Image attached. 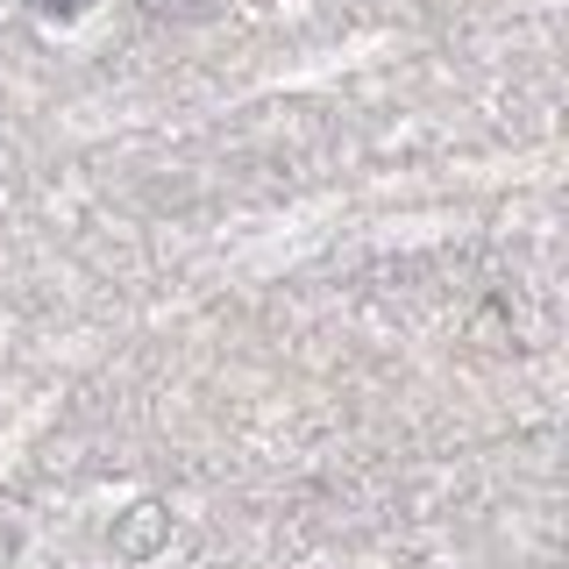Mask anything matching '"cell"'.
<instances>
[{"instance_id":"1","label":"cell","mask_w":569,"mask_h":569,"mask_svg":"<svg viewBox=\"0 0 569 569\" xmlns=\"http://www.w3.org/2000/svg\"><path fill=\"white\" fill-rule=\"evenodd\" d=\"M36 8H43V14H79L86 0H36Z\"/></svg>"}]
</instances>
